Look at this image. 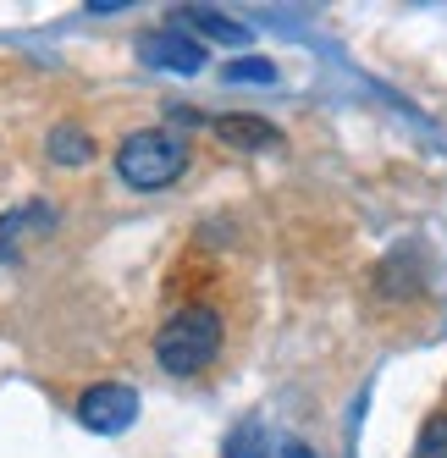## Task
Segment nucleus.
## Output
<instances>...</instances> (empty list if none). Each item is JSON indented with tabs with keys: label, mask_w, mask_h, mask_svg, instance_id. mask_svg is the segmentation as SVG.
Listing matches in <instances>:
<instances>
[{
	"label": "nucleus",
	"mask_w": 447,
	"mask_h": 458,
	"mask_svg": "<svg viewBox=\"0 0 447 458\" xmlns=\"http://www.w3.org/2000/svg\"><path fill=\"white\" fill-rule=\"evenodd\" d=\"M221 337H227L221 310H210V304H182L161 326V332H155V359H161L166 376H199V370L215 365Z\"/></svg>",
	"instance_id": "1"
},
{
	"label": "nucleus",
	"mask_w": 447,
	"mask_h": 458,
	"mask_svg": "<svg viewBox=\"0 0 447 458\" xmlns=\"http://www.w3.org/2000/svg\"><path fill=\"white\" fill-rule=\"evenodd\" d=\"M50 160H55V166H89V160H94V139L83 133V127H55V133H50Z\"/></svg>",
	"instance_id": "8"
},
{
	"label": "nucleus",
	"mask_w": 447,
	"mask_h": 458,
	"mask_svg": "<svg viewBox=\"0 0 447 458\" xmlns=\"http://www.w3.org/2000/svg\"><path fill=\"white\" fill-rule=\"evenodd\" d=\"M414 458H447V409L431 414L420 425V442H414Z\"/></svg>",
	"instance_id": "10"
},
{
	"label": "nucleus",
	"mask_w": 447,
	"mask_h": 458,
	"mask_svg": "<svg viewBox=\"0 0 447 458\" xmlns=\"http://www.w3.org/2000/svg\"><path fill=\"white\" fill-rule=\"evenodd\" d=\"M55 226V210L50 205H22L12 216H0V259H6L22 238H34V233H50Z\"/></svg>",
	"instance_id": "7"
},
{
	"label": "nucleus",
	"mask_w": 447,
	"mask_h": 458,
	"mask_svg": "<svg viewBox=\"0 0 447 458\" xmlns=\"http://www.w3.org/2000/svg\"><path fill=\"white\" fill-rule=\"evenodd\" d=\"M144 61L149 67H161V72H177V78H194V72H205V45L194 39V34H182L177 22H166V28H155V34H144Z\"/></svg>",
	"instance_id": "4"
},
{
	"label": "nucleus",
	"mask_w": 447,
	"mask_h": 458,
	"mask_svg": "<svg viewBox=\"0 0 447 458\" xmlns=\"http://www.w3.org/2000/svg\"><path fill=\"white\" fill-rule=\"evenodd\" d=\"M182 172H188V144L177 133H166V127H139L116 149V177L139 193H161Z\"/></svg>",
	"instance_id": "2"
},
{
	"label": "nucleus",
	"mask_w": 447,
	"mask_h": 458,
	"mask_svg": "<svg viewBox=\"0 0 447 458\" xmlns=\"http://www.w3.org/2000/svg\"><path fill=\"white\" fill-rule=\"evenodd\" d=\"M133 420H139V392L127 386V381H100V386H89L83 398H78V425H83V431L116 437Z\"/></svg>",
	"instance_id": "3"
},
{
	"label": "nucleus",
	"mask_w": 447,
	"mask_h": 458,
	"mask_svg": "<svg viewBox=\"0 0 447 458\" xmlns=\"http://www.w3.org/2000/svg\"><path fill=\"white\" fill-rule=\"evenodd\" d=\"M221 78H227V83H276V67L260 61V55H243V61H227Z\"/></svg>",
	"instance_id": "9"
},
{
	"label": "nucleus",
	"mask_w": 447,
	"mask_h": 458,
	"mask_svg": "<svg viewBox=\"0 0 447 458\" xmlns=\"http://www.w3.org/2000/svg\"><path fill=\"white\" fill-rule=\"evenodd\" d=\"M177 28L194 34V39H215V45H249V28L232 22V17H221V12H210V6H182Z\"/></svg>",
	"instance_id": "6"
},
{
	"label": "nucleus",
	"mask_w": 447,
	"mask_h": 458,
	"mask_svg": "<svg viewBox=\"0 0 447 458\" xmlns=\"http://www.w3.org/2000/svg\"><path fill=\"white\" fill-rule=\"evenodd\" d=\"M271 458H315V453H309V447H304V442H282V447H276V453H271Z\"/></svg>",
	"instance_id": "12"
},
{
	"label": "nucleus",
	"mask_w": 447,
	"mask_h": 458,
	"mask_svg": "<svg viewBox=\"0 0 447 458\" xmlns=\"http://www.w3.org/2000/svg\"><path fill=\"white\" fill-rule=\"evenodd\" d=\"M83 12H94V17H111V12H127V6H122V0H89Z\"/></svg>",
	"instance_id": "11"
},
{
	"label": "nucleus",
	"mask_w": 447,
	"mask_h": 458,
	"mask_svg": "<svg viewBox=\"0 0 447 458\" xmlns=\"http://www.w3.org/2000/svg\"><path fill=\"white\" fill-rule=\"evenodd\" d=\"M215 139L221 144H232V149H276L282 133H276V122L266 116H249V111H232V116H215Z\"/></svg>",
	"instance_id": "5"
}]
</instances>
